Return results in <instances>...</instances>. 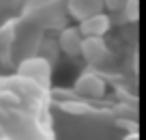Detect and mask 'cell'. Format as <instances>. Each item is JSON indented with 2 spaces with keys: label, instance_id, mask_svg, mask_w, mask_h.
Returning a JSON list of instances; mask_svg holds the SVG:
<instances>
[{
  "label": "cell",
  "instance_id": "1",
  "mask_svg": "<svg viewBox=\"0 0 146 140\" xmlns=\"http://www.w3.org/2000/svg\"><path fill=\"white\" fill-rule=\"evenodd\" d=\"M17 73L22 78H28V80L41 82V84H47L52 78V65L45 56H28L19 63Z\"/></svg>",
  "mask_w": 146,
  "mask_h": 140
},
{
  "label": "cell",
  "instance_id": "2",
  "mask_svg": "<svg viewBox=\"0 0 146 140\" xmlns=\"http://www.w3.org/2000/svg\"><path fill=\"white\" fill-rule=\"evenodd\" d=\"M105 80L95 71H84L82 76L75 80L73 84V90L75 95L84 97V99H101L105 95Z\"/></svg>",
  "mask_w": 146,
  "mask_h": 140
},
{
  "label": "cell",
  "instance_id": "3",
  "mask_svg": "<svg viewBox=\"0 0 146 140\" xmlns=\"http://www.w3.org/2000/svg\"><path fill=\"white\" fill-rule=\"evenodd\" d=\"M80 56H84L88 65H99L108 63L110 58V48L105 43L103 37H82V45H80Z\"/></svg>",
  "mask_w": 146,
  "mask_h": 140
},
{
  "label": "cell",
  "instance_id": "4",
  "mask_svg": "<svg viewBox=\"0 0 146 140\" xmlns=\"http://www.w3.org/2000/svg\"><path fill=\"white\" fill-rule=\"evenodd\" d=\"M78 28H80V32H82V37H103L105 32L112 28V19H110L108 13L99 11V13H92V15H88V17L80 19Z\"/></svg>",
  "mask_w": 146,
  "mask_h": 140
},
{
  "label": "cell",
  "instance_id": "5",
  "mask_svg": "<svg viewBox=\"0 0 146 140\" xmlns=\"http://www.w3.org/2000/svg\"><path fill=\"white\" fill-rule=\"evenodd\" d=\"M32 19L43 28H62L64 26V15L56 9V2L52 5H43V7H35L32 9Z\"/></svg>",
  "mask_w": 146,
  "mask_h": 140
},
{
  "label": "cell",
  "instance_id": "6",
  "mask_svg": "<svg viewBox=\"0 0 146 140\" xmlns=\"http://www.w3.org/2000/svg\"><path fill=\"white\" fill-rule=\"evenodd\" d=\"M80 45H82V32L78 26H62L58 35V48L67 56H80Z\"/></svg>",
  "mask_w": 146,
  "mask_h": 140
},
{
  "label": "cell",
  "instance_id": "7",
  "mask_svg": "<svg viewBox=\"0 0 146 140\" xmlns=\"http://www.w3.org/2000/svg\"><path fill=\"white\" fill-rule=\"evenodd\" d=\"M103 0H67V13L73 19H84L92 13L103 11Z\"/></svg>",
  "mask_w": 146,
  "mask_h": 140
},
{
  "label": "cell",
  "instance_id": "8",
  "mask_svg": "<svg viewBox=\"0 0 146 140\" xmlns=\"http://www.w3.org/2000/svg\"><path fill=\"white\" fill-rule=\"evenodd\" d=\"M120 11L125 13V19H127V22H137V15H140V11H137V0H125Z\"/></svg>",
  "mask_w": 146,
  "mask_h": 140
},
{
  "label": "cell",
  "instance_id": "9",
  "mask_svg": "<svg viewBox=\"0 0 146 140\" xmlns=\"http://www.w3.org/2000/svg\"><path fill=\"white\" fill-rule=\"evenodd\" d=\"M28 7L35 9V7H43V5H52V2H58V0H26Z\"/></svg>",
  "mask_w": 146,
  "mask_h": 140
}]
</instances>
